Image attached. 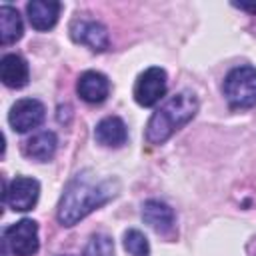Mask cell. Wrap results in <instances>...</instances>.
I'll return each instance as SVG.
<instances>
[{"label":"cell","mask_w":256,"mask_h":256,"mask_svg":"<svg viewBox=\"0 0 256 256\" xmlns=\"http://www.w3.org/2000/svg\"><path fill=\"white\" fill-rule=\"evenodd\" d=\"M40 196V184L34 178L28 176H16L10 184H4L2 200L4 204L14 212H26L32 210Z\"/></svg>","instance_id":"cell-5"},{"label":"cell","mask_w":256,"mask_h":256,"mask_svg":"<svg viewBox=\"0 0 256 256\" xmlns=\"http://www.w3.org/2000/svg\"><path fill=\"white\" fill-rule=\"evenodd\" d=\"M124 248H126V252L130 256H150L148 238L136 228H132V230H128L124 234Z\"/></svg>","instance_id":"cell-16"},{"label":"cell","mask_w":256,"mask_h":256,"mask_svg":"<svg viewBox=\"0 0 256 256\" xmlns=\"http://www.w3.org/2000/svg\"><path fill=\"white\" fill-rule=\"evenodd\" d=\"M142 220L158 234H170L174 230V210L160 200H146L142 206Z\"/></svg>","instance_id":"cell-10"},{"label":"cell","mask_w":256,"mask_h":256,"mask_svg":"<svg viewBox=\"0 0 256 256\" xmlns=\"http://www.w3.org/2000/svg\"><path fill=\"white\" fill-rule=\"evenodd\" d=\"M46 116V108L36 98H22L12 104L8 112V122L16 132H30L32 128L40 126Z\"/></svg>","instance_id":"cell-7"},{"label":"cell","mask_w":256,"mask_h":256,"mask_svg":"<svg viewBox=\"0 0 256 256\" xmlns=\"http://www.w3.org/2000/svg\"><path fill=\"white\" fill-rule=\"evenodd\" d=\"M70 36L74 42L88 46L94 52H104L110 46V36L104 24L96 20H76L70 26Z\"/></svg>","instance_id":"cell-8"},{"label":"cell","mask_w":256,"mask_h":256,"mask_svg":"<svg viewBox=\"0 0 256 256\" xmlns=\"http://www.w3.org/2000/svg\"><path fill=\"white\" fill-rule=\"evenodd\" d=\"M166 86H168L166 72L158 66H150L138 76L134 84V100L140 106L150 108L162 100V96L166 94Z\"/></svg>","instance_id":"cell-6"},{"label":"cell","mask_w":256,"mask_h":256,"mask_svg":"<svg viewBox=\"0 0 256 256\" xmlns=\"http://www.w3.org/2000/svg\"><path fill=\"white\" fill-rule=\"evenodd\" d=\"M224 96L234 110L256 106V68L238 66L224 78Z\"/></svg>","instance_id":"cell-3"},{"label":"cell","mask_w":256,"mask_h":256,"mask_svg":"<svg viewBox=\"0 0 256 256\" xmlns=\"http://www.w3.org/2000/svg\"><path fill=\"white\" fill-rule=\"evenodd\" d=\"M84 256H114V242L106 234H94L84 250Z\"/></svg>","instance_id":"cell-17"},{"label":"cell","mask_w":256,"mask_h":256,"mask_svg":"<svg viewBox=\"0 0 256 256\" xmlns=\"http://www.w3.org/2000/svg\"><path fill=\"white\" fill-rule=\"evenodd\" d=\"M116 190H118L116 180L96 178L88 170L76 174L66 184L62 198L58 202V212H56L58 222L62 226L78 224L90 212L110 202L116 196Z\"/></svg>","instance_id":"cell-1"},{"label":"cell","mask_w":256,"mask_h":256,"mask_svg":"<svg viewBox=\"0 0 256 256\" xmlns=\"http://www.w3.org/2000/svg\"><path fill=\"white\" fill-rule=\"evenodd\" d=\"M78 96L88 104H100L110 94V80L96 70H86L76 82Z\"/></svg>","instance_id":"cell-9"},{"label":"cell","mask_w":256,"mask_h":256,"mask_svg":"<svg viewBox=\"0 0 256 256\" xmlns=\"http://www.w3.org/2000/svg\"><path fill=\"white\" fill-rule=\"evenodd\" d=\"M56 148H58V138H56V134L50 132V130L36 132L34 136H30V138L22 144L24 156H28V158H32V160H38V162L50 160V158L56 154Z\"/></svg>","instance_id":"cell-14"},{"label":"cell","mask_w":256,"mask_h":256,"mask_svg":"<svg viewBox=\"0 0 256 256\" xmlns=\"http://www.w3.org/2000/svg\"><path fill=\"white\" fill-rule=\"evenodd\" d=\"M4 244L14 256H34L40 248L38 224L30 218H22L4 230Z\"/></svg>","instance_id":"cell-4"},{"label":"cell","mask_w":256,"mask_h":256,"mask_svg":"<svg viewBox=\"0 0 256 256\" xmlns=\"http://www.w3.org/2000/svg\"><path fill=\"white\" fill-rule=\"evenodd\" d=\"M28 20L36 30H50L58 22L60 2L56 0H32L26 4Z\"/></svg>","instance_id":"cell-12"},{"label":"cell","mask_w":256,"mask_h":256,"mask_svg":"<svg viewBox=\"0 0 256 256\" xmlns=\"http://www.w3.org/2000/svg\"><path fill=\"white\" fill-rule=\"evenodd\" d=\"M94 138L98 144L106 146V148H120L126 144L128 140V130L122 118L118 116H106L96 124L94 130Z\"/></svg>","instance_id":"cell-11"},{"label":"cell","mask_w":256,"mask_h":256,"mask_svg":"<svg viewBox=\"0 0 256 256\" xmlns=\"http://www.w3.org/2000/svg\"><path fill=\"white\" fill-rule=\"evenodd\" d=\"M198 98L190 90H182L168 98L148 120L146 140L150 144H164L176 130L186 126L198 112Z\"/></svg>","instance_id":"cell-2"},{"label":"cell","mask_w":256,"mask_h":256,"mask_svg":"<svg viewBox=\"0 0 256 256\" xmlns=\"http://www.w3.org/2000/svg\"><path fill=\"white\" fill-rule=\"evenodd\" d=\"M22 18L16 8L2 4L0 6V42L2 44H12L22 38Z\"/></svg>","instance_id":"cell-15"},{"label":"cell","mask_w":256,"mask_h":256,"mask_svg":"<svg viewBox=\"0 0 256 256\" xmlns=\"http://www.w3.org/2000/svg\"><path fill=\"white\" fill-rule=\"evenodd\" d=\"M28 64L18 54H4L0 60V80L8 88H24L28 84Z\"/></svg>","instance_id":"cell-13"},{"label":"cell","mask_w":256,"mask_h":256,"mask_svg":"<svg viewBox=\"0 0 256 256\" xmlns=\"http://www.w3.org/2000/svg\"><path fill=\"white\" fill-rule=\"evenodd\" d=\"M234 6L240 8V10H246V12L256 14V4H254V2H252V4H248V2H234Z\"/></svg>","instance_id":"cell-18"}]
</instances>
